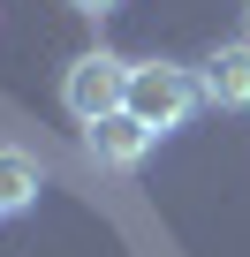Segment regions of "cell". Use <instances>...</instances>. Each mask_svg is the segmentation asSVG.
I'll use <instances>...</instances> for the list:
<instances>
[{
	"label": "cell",
	"mask_w": 250,
	"mask_h": 257,
	"mask_svg": "<svg viewBox=\"0 0 250 257\" xmlns=\"http://www.w3.org/2000/svg\"><path fill=\"white\" fill-rule=\"evenodd\" d=\"M38 204V159L31 152H0V219H8V212H31Z\"/></svg>",
	"instance_id": "5b68a950"
},
{
	"label": "cell",
	"mask_w": 250,
	"mask_h": 257,
	"mask_svg": "<svg viewBox=\"0 0 250 257\" xmlns=\"http://www.w3.org/2000/svg\"><path fill=\"white\" fill-rule=\"evenodd\" d=\"M68 8H76V16H114L121 0H68Z\"/></svg>",
	"instance_id": "8992f818"
},
{
	"label": "cell",
	"mask_w": 250,
	"mask_h": 257,
	"mask_svg": "<svg viewBox=\"0 0 250 257\" xmlns=\"http://www.w3.org/2000/svg\"><path fill=\"white\" fill-rule=\"evenodd\" d=\"M242 23H250V8H242Z\"/></svg>",
	"instance_id": "52a82bcc"
},
{
	"label": "cell",
	"mask_w": 250,
	"mask_h": 257,
	"mask_svg": "<svg viewBox=\"0 0 250 257\" xmlns=\"http://www.w3.org/2000/svg\"><path fill=\"white\" fill-rule=\"evenodd\" d=\"M197 98L220 106V113H242L250 106V38L242 46H212L197 61Z\"/></svg>",
	"instance_id": "3957f363"
},
{
	"label": "cell",
	"mask_w": 250,
	"mask_h": 257,
	"mask_svg": "<svg viewBox=\"0 0 250 257\" xmlns=\"http://www.w3.org/2000/svg\"><path fill=\"white\" fill-rule=\"evenodd\" d=\"M121 98H129V61H114V53H76L68 76H61V106L91 128L106 113H121Z\"/></svg>",
	"instance_id": "7a4b0ae2"
},
{
	"label": "cell",
	"mask_w": 250,
	"mask_h": 257,
	"mask_svg": "<svg viewBox=\"0 0 250 257\" xmlns=\"http://www.w3.org/2000/svg\"><path fill=\"white\" fill-rule=\"evenodd\" d=\"M84 152H91L99 167H114V174H129V167H144V152H152V128H144L137 113H106V121L84 128Z\"/></svg>",
	"instance_id": "277c9868"
},
{
	"label": "cell",
	"mask_w": 250,
	"mask_h": 257,
	"mask_svg": "<svg viewBox=\"0 0 250 257\" xmlns=\"http://www.w3.org/2000/svg\"><path fill=\"white\" fill-rule=\"evenodd\" d=\"M121 113H137L152 137L182 128V121L197 113V68H175V61H129V98H121Z\"/></svg>",
	"instance_id": "6da1fadb"
}]
</instances>
